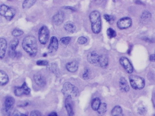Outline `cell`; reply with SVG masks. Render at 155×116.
I'll return each instance as SVG.
<instances>
[{"instance_id":"cell-1","label":"cell","mask_w":155,"mask_h":116,"mask_svg":"<svg viewBox=\"0 0 155 116\" xmlns=\"http://www.w3.org/2000/svg\"><path fill=\"white\" fill-rule=\"evenodd\" d=\"M22 48L29 55L33 57L37 55L38 52V45L36 38L32 36H28L23 39L22 43Z\"/></svg>"},{"instance_id":"cell-2","label":"cell","mask_w":155,"mask_h":116,"mask_svg":"<svg viewBox=\"0 0 155 116\" xmlns=\"http://www.w3.org/2000/svg\"><path fill=\"white\" fill-rule=\"evenodd\" d=\"M89 20L91 24V29L95 34L99 33L102 29V21L100 14L97 11H92L89 15Z\"/></svg>"},{"instance_id":"cell-3","label":"cell","mask_w":155,"mask_h":116,"mask_svg":"<svg viewBox=\"0 0 155 116\" xmlns=\"http://www.w3.org/2000/svg\"><path fill=\"white\" fill-rule=\"evenodd\" d=\"M62 92L65 96L71 98L77 97L79 93L78 88L69 82H66L64 84Z\"/></svg>"},{"instance_id":"cell-4","label":"cell","mask_w":155,"mask_h":116,"mask_svg":"<svg viewBox=\"0 0 155 116\" xmlns=\"http://www.w3.org/2000/svg\"><path fill=\"white\" fill-rule=\"evenodd\" d=\"M16 11L14 8L2 4L0 6V15L4 16L7 21L12 20L15 15Z\"/></svg>"},{"instance_id":"cell-5","label":"cell","mask_w":155,"mask_h":116,"mask_svg":"<svg viewBox=\"0 0 155 116\" xmlns=\"http://www.w3.org/2000/svg\"><path fill=\"white\" fill-rule=\"evenodd\" d=\"M131 86L135 90H141L144 88L145 81L143 78L135 75H131L129 77Z\"/></svg>"},{"instance_id":"cell-6","label":"cell","mask_w":155,"mask_h":116,"mask_svg":"<svg viewBox=\"0 0 155 116\" xmlns=\"http://www.w3.org/2000/svg\"><path fill=\"white\" fill-rule=\"evenodd\" d=\"M15 102L14 98L12 97H8L6 98L4 103L3 112L6 116H11V112Z\"/></svg>"},{"instance_id":"cell-7","label":"cell","mask_w":155,"mask_h":116,"mask_svg":"<svg viewBox=\"0 0 155 116\" xmlns=\"http://www.w3.org/2000/svg\"><path fill=\"white\" fill-rule=\"evenodd\" d=\"M50 36L49 29L45 26L41 27L38 32L39 40V42L43 45L46 44L49 40Z\"/></svg>"},{"instance_id":"cell-8","label":"cell","mask_w":155,"mask_h":116,"mask_svg":"<svg viewBox=\"0 0 155 116\" xmlns=\"http://www.w3.org/2000/svg\"><path fill=\"white\" fill-rule=\"evenodd\" d=\"M31 90L27 86L26 82L23 83L21 86L17 87L14 90L15 95L19 97L22 95H29L30 94Z\"/></svg>"},{"instance_id":"cell-9","label":"cell","mask_w":155,"mask_h":116,"mask_svg":"<svg viewBox=\"0 0 155 116\" xmlns=\"http://www.w3.org/2000/svg\"><path fill=\"white\" fill-rule=\"evenodd\" d=\"M19 43V40L17 38L11 40L9 43L8 54L9 57L12 59L14 58L17 56L16 49Z\"/></svg>"},{"instance_id":"cell-10","label":"cell","mask_w":155,"mask_h":116,"mask_svg":"<svg viewBox=\"0 0 155 116\" xmlns=\"http://www.w3.org/2000/svg\"><path fill=\"white\" fill-rule=\"evenodd\" d=\"M132 24V20L128 17H124L119 19L117 23V26L120 30L125 29L130 27Z\"/></svg>"},{"instance_id":"cell-11","label":"cell","mask_w":155,"mask_h":116,"mask_svg":"<svg viewBox=\"0 0 155 116\" xmlns=\"http://www.w3.org/2000/svg\"><path fill=\"white\" fill-rule=\"evenodd\" d=\"M120 62L128 73L131 74L133 72V66L127 58L125 57H121L120 59Z\"/></svg>"},{"instance_id":"cell-12","label":"cell","mask_w":155,"mask_h":116,"mask_svg":"<svg viewBox=\"0 0 155 116\" xmlns=\"http://www.w3.org/2000/svg\"><path fill=\"white\" fill-rule=\"evenodd\" d=\"M100 56L96 52L94 51L90 52L87 55L88 61L92 64L98 66Z\"/></svg>"},{"instance_id":"cell-13","label":"cell","mask_w":155,"mask_h":116,"mask_svg":"<svg viewBox=\"0 0 155 116\" xmlns=\"http://www.w3.org/2000/svg\"><path fill=\"white\" fill-rule=\"evenodd\" d=\"M59 43L57 38L54 36L52 37L48 46V49L50 53L56 52L58 48Z\"/></svg>"},{"instance_id":"cell-14","label":"cell","mask_w":155,"mask_h":116,"mask_svg":"<svg viewBox=\"0 0 155 116\" xmlns=\"http://www.w3.org/2000/svg\"><path fill=\"white\" fill-rule=\"evenodd\" d=\"M64 19V14L62 11H60L52 17L53 22L56 26L61 25Z\"/></svg>"},{"instance_id":"cell-15","label":"cell","mask_w":155,"mask_h":116,"mask_svg":"<svg viewBox=\"0 0 155 116\" xmlns=\"http://www.w3.org/2000/svg\"><path fill=\"white\" fill-rule=\"evenodd\" d=\"M34 80L36 84L41 87H43L46 84V81L44 77L39 74L34 75Z\"/></svg>"},{"instance_id":"cell-16","label":"cell","mask_w":155,"mask_h":116,"mask_svg":"<svg viewBox=\"0 0 155 116\" xmlns=\"http://www.w3.org/2000/svg\"><path fill=\"white\" fill-rule=\"evenodd\" d=\"M7 47L6 41L3 38H0V60L4 57Z\"/></svg>"},{"instance_id":"cell-17","label":"cell","mask_w":155,"mask_h":116,"mask_svg":"<svg viewBox=\"0 0 155 116\" xmlns=\"http://www.w3.org/2000/svg\"><path fill=\"white\" fill-rule=\"evenodd\" d=\"M71 99V97H67L65 100V107L68 116H73L74 114Z\"/></svg>"},{"instance_id":"cell-18","label":"cell","mask_w":155,"mask_h":116,"mask_svg":"<svg viewBox=\"0 0 155 116\" xmlns=\"http://www.w3.org/2000/svg\"><path fill=\"white\" fill-rule=\"evenodd\" d=\"M119 86L121 91L123 92H127L130 90V87L126 78L122 77L119 82Z\"/></svg>"},{"instance_id":"cell-19","label":"cell","mask_w":155,"mask_h":116,"mask_svg":"<svg viewBox=\"0 0 155 116\" xmlns=\"http://www.w3.org/2000/svg\"><path fill=\"white\" fill-rule=\"evenodd\" d=\"M9 82V78L7 74L0 70V85L4 86L7 85Z\"/></svg>"},{"instance_id":"cell-20","label":"cell","mask_w":155,"mask_h":116,"mask_svg":"<svg viewBox=\"0 0 155 116\" xmlns=\"http://www.w3.org/2000/svg\"><path fill=\"white\" fill-rule=\"evenodd\" d=\"M79 65L78 63L75 61L69 62L67 63L66 68L69 72L74 73L76 72L78 69Z\"/></svg>"},{"instance_id":"cell-21","label":"cell","mask_w":155,"mask_h":116,"mask_svg":"<svg viewBox=\"0 0 155 116\" xmlns=\"http://www.w3.org/2000/svg\"><path fill=\"white\" fill-rule=\"evenodd\" d=\"M64 27L65 31L71 33H74L76 29V27L74 23L71 21L65 23Z\"/></svg>"},{"instance_id":"cell-22","label":"cell","mask_w":155,"mask_h":116,"mask_svg":"<svg viewBox=\"0 0 155 116\" xmlns=\"http://www.w3.org/2000/svg\"><path fill=\"white\" fill-rule=\"evenodd\" d=\"M48 66L49 70L51 72L55 74L57 77L60 75V71L59 68L57 64L52 63Z\"/></svg>"},{"instance_id":"cell-23","label":"cell","mask_w":155,"mask_h":116,"mask_svg":"<svg viewBox=\"0 0 155 116\" xmlns=\"http://www.w3.org/2000/svg\"><path fill=\"white\" fill-rule=\"evenodd\" d=\"M108 58L105 55L100 56L98 63V66L102 68H105L108 65Z\"/></svg>"},{"instance_id":"cell-24","label":"cell","mask_w":155,"mask_h":116,"mask_svg":"<svg viewBox=\"0 0 155 116\" xmlns=\"http://www.w3.org/2000/svg\"><path fill=\"white\" fill-rule=\"evenodd\" d=\"M100 103V100L99 98L96 97L94 98L91 103V107L92 109L94 111H97Z\"/></svg>"},{"instance_id":"cell-25","label":"cell","mask_w":155,"mask_h":116,"mask_svg":"<svg viewBox=\"0 0 155 116\" xmlns=\"http://www.w3.org/2000/svg\"><path fill=\"white\" fill-rule=\"evenodd\" d=\"M35 0H28L23 1L22 7L23 9H29L36 2Z\"/></svg>"},{"instance_id":"cell-26","label":"cell","mask_w":155,"mask_h":116,"mask_svg":"<svg viewBox=\"0 0 155 116\" xmlns=\"http://www.w3.org/2000/svg\"><path fill=\"white\" fill-rule=\"evenodd\" d=\"M107 111V105L105 103H101L97 110L98 114L103 115L105 114Z\"/></svg>"},{"instance_id":"cell-27","label":"cell","mask_w":155,"mask_h":116,"mask_svg":"<svg viewBox=\"0 0 155 116\" xmlns=\"http://www.w3.org/2000/svg\"><path fill=\"white\" fill-rule=\"evenodd\" d=\"M122 109L120 106H117L113 109L111 111V115L113 116H118L122 114Z\"/></svg>"},{"instance_id":"cell-28","label":"cell","mask_w":155,"mask_h":116,"mask_svg":"<svg viewBox=\"0 0 155 116\" xmlns=\"http://www.w3.org/2000/svg\"><path fill=\"white\" fill-rule=\"evenodd\" d=\"M106 33L107 36L110 39L115 38L117 36L116 32L111 28H109L107 29Z\"/></svg>"},{"instance_id":"cell-29","label":"cell","mask_w":155,"mask_h":116,"mask_svg":"<svg viewBox=\"0 0 155 116\" xmlns=\"http://www.w3.org/2000/svg\"><path fill=\"white\" fill-rule=\"evenodd\" d=\"M71 38L70 37H63L60 40L61 43L65 45H68L71 41Z\"/></svg>"},{"instance_id":"cell-30","label":"cell","mask_w":155,"mask_h":116,"mask_svg":"<svg viewBox=\"0 0 155 116\" xmlns=\"http://www.w3.org/2000/svg\"><path fill=\"white\" fill-rule=\"evenodd\" d=\"M151 16V14L147 10H145L143 12L141 16V19H147L150 18Z\"/></svg>"},{"instance_id":"cell-31","label":"cell","mask_w":155,"mask_h":116,"mask_svg":"<svg viewBox=\"0 0 155 116\" xmlns=\"http://www.w3.org/2000/svg\"><path fill=\"white\" fill-rule=\"evenodd\" d=\"M23 33L24 32L23 31L18 29L14 30L12 33V35L15 37L20 36L22 35Z\"/></svg>"},{"instance_id":"cell-32","label":"cell","mask_w":155,"mask_h":116,"mask_svg":"<svg viewBox=\"0 0 155 116\" xmlns=\"http://www.w3.org/2000/svg\"><path fill=\"white\" fill-rule=\"evenodd\" d=\"M88 41L87 38L85 37L81 36L78 39L77 42L80 45H83L86 43Z\"/></svg>"},{"instance_id":"cell-33","label":"cell","mask_w":155,"mask_h":116,"mask_svg":"<svg viewBox=\"0 0 155 116\" xmlns=\"http://www.w3.org/2000/svg\"><path fill=\"white\" fill-rule=\"evenodd\" d=\"M89 70L88 68H86L85 70L84 73L83 75V79L85 80H88L90 78L89 77Z\"/></svg>"},{"instance_id":"cell-34","label":"cell","mask_w":155,"mask_h":116,"mask_svg":"<svg viewBox=\"0 0 155 116\" xmlns=\"http://www.w3.org/2000/svg\"><path fill=\"white\" fill-rule=\"evenodd\" d=\"M37 64L39 66H48L49 65V62L46 60H39L37 61Z\"/></svg>"},{"instance_id":"cell-35","label":"cell","mask_w":155,"mask_h":116,"mask_svg":"<svg viewBox=\"0 0 155 116\" xmlns=\"http://www.w3.org/2000/svg\"><path fill=\"white\" fill-rule=\"evenodd\" d=\"M138 112L140 115H145L147 112V110L145 107H140L138 108Z\"/></svg>"},{"instance_id":"cell-36","label":"cell","mask_w":155,"mask_h":116,"mask_svg":"<svg viewBox=\"0 0 155 116\" xmlns=\"http://www.w3.org/2000/svg\"><path fill=\"white\" fill-rule=\"evenodd\" d=\"M103 17L104 19L107 21L110 22L113 19H114L113 18V17L112 16L107 14H104L103 15Z\"/></svg>"},{"instance_id":"cell-37","label":"cell","mask_w":155,"mask_h":116,"mask_svg":"<svg viewBox=\"0 0 155 116\" xmlns=\"http://www.w3.org/2000/svg\"><path fill=\"white\" fill-rule=\"evenodd\" d=\"M30 116H41V114L39 111L34 110L31 112Z\"/></svg>"},{"instance_id":"cell-38","label":"cell","mask_w":155,"mask_h":116,"mask_svg":"<svg viewBox=\"0 0 155 116\" xmlns=\"http://www.w3.org/2000/svg\"><path fill=\"white\" fill-rule=\"evenodd\" d=\"M11 116H27L26 114L21 113L17 111L15 112L11 115Z\"/></svg>"},{"instance_id":"cell-39","label":"cell","mask_w":155,"mask_h":116,"mask_svg":"<svg viewBox=\"0 0 155 116\" xmlns=\"http://www.w3.org/2000/svg\"><path fill=\"white\" fill-rule=\"evenodd\" d=\"M65 9L70 10L71 11H77V9L75 8L69 6H65L63 8Z\"/></svg>"},{"instance_id":"cell-40","label":"cell","mask_w":155,"mask_h":116,"mask_svg":"<svg viewBox=\"0 0 155 116\" xmlns=\"http://www.w3.org/2000/svg\"><path fill=\"white\" fill-rule=\"evenodd\" d=\"M149 60L151 61L154 62L155 60V56L154 54L151 55L149 57Z\"/></svg>"},{"instance_id":"cell-41","label":"cell","mask_w":155,"mask_h":116,"mask_svg":"<svg viewBox=\"0 0 155 116\" xmlns=\"http://www.w3.org/2000/svg\"><path fill=\"white\" fill-rule=\"evenodd\" d=\"M146 42L152 43L153 41L152 39L147 38H145L144 39Z\"/></svg>"},{"instance_id":"cell-42","label":"cell","mask_w":155,"mask_h":116,"mask_svg":"<svg viewBox=\"0 0 155 116\" xmlns=\"http://www.w3.org/2000/svg\"><path fill=\"white\" fill-rule=\"evenodd\" d=\"M48 116H57V115L56 112H53L50 113Z\"/></svg>"},{"instance_id":"cell-43","label":"cell","mask_w":155,"mask_h":116,"mask_svg":"<svg viewBox=\"0 0 155 116\" xmlns=\"http://www.w3.org/2000/svg\"><path fill=\"white\" fill-rule=\"evenodd\" d=\"M136 4H143V3H141V2L140 1H136V2H135Z\"/></svg>"},{"instance_id":"cell-44","label":"cell","mask_w":155,"mask_h":116,"mask_svg":"<svg viewBox=\"0 0 155 116\" xmlns=\"http://www.w3.org/2000/svg\"><path fill=\"white\" fill-rule=\"evenodd\" d=\"M47 56V53H44L43 54V56L44 57H46Z\"/></svg>"},{"instance_id":"cell-45","label":"cell","mask_w":155,"mask_h":116,"mask_svg":"<svg viewBox=\"0 0 155 116\" xmlns=\"http://www.w3.org/2000/svg\"><path fill=\"white\" fill-rule=\"evenodd\" d=\"M118 116H124V115H123V114H121L120 115H118Z\"/></svg>"}]
</instances>
